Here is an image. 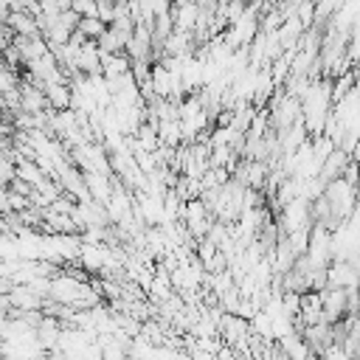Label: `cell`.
<instances>
[{
    "mask_svg": "<svg viewBox=\"0 0 360 360\" xmlns=\"http://www.w3.org/2000/svg\"><path fill=\"white\" fill-rule=\"evenodd\" d=\"M42 93L48 98L51 110H68L70 107V79H59V82H48L42 84Z\"/></svg>",
    "mask_w": 360,
    "mask_h": 360,
    "instance_id": "7a4b0ae2",
    "label": "cell"
},
{
    "mask_svg": "<svg viewBox=\"0 0 360 360\" xmlns=\"http://www.w3.org/2000/svg\"><path fill=\"white\" fill-rule=\"evenodd\" d=\"M349 158H352V160H354V163L360 166V138L354 141V146H352V152H349Z\"/></svg>",
    "mask_w": 360,
    "mask_h": 360,
    "instance_id": "277c9868",
    "label": "cell"
},
{
    "mask_svg": "<svg viewBox=\"0 0 360 360\" xmlns=\"http://www.w3.org/2000/svg\"><path fill=\"white\" fill-rule=\"evenodd\" d=\"M104 65H101V51L96 45V39H84L79 48H76V73H84V76H96L101 73Z\"/></svg>",
    "mask_w": 360,
    "mask_h": 360,
    "instance_id": "6da1fadb",
    "label": "cell"
},
{
    "mask_svg": "<svg viewBox=\"0 0 360 360\" xmlns=\"http://www.w3.org/2000/svg\"><path fill=\"white\" fill-rule=\"evenodd\" d=\"M104 28H107V22H101L98 17H79V22H76V31L84 39H98L104 34Z\"/></svg>",
    "mask_w": 360,
    "mask_h": 360,
    "instance_id": "3957f363",
    "label": "cell"
}]
</instances>
